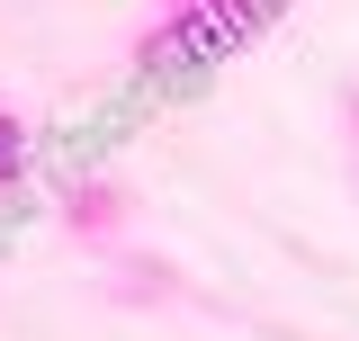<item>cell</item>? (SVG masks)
Returning a JSON list of instances; mask_svg holds the SVG:
<instances>
[{
    "mask_svg": "<svg viewBox=\"0 0 359 341\" xmlns=\"http://www.w3.org/2000/svg\"><path fill=\"white\" fill-rule=\"evenodd\" d=\"M269 18H278V0H162V18L144 27V72H162V81L207 72L224 54H243Z\"/></svg>",
    "mask_w": 359,
    "mask_h": 341,
    "instance_id": "6da1fadb",
    "label": "cell"
},
{
    "mask_svg": "<svg viewBox=\"0 0 359 341\" xmlns=\"http://www.w3.org/2000/svg\"><path fill=\"white\" fill-rule=\"evenodd\" d=\"M63 215H72V234H108V225H117V189H108V180H81V189L63 198Z\"/></svg>",
    "mask_w": 359,
    "mask_h": 341,
    "instance_id": "7a4b0ae2",
    "label": "cell"
},
{
    "mask_svg": "<svg viewBox=\"0 0 359 341\" xmlns=\"http://www.w3.org/2000/svg\"><path fill=\"white\" fill-rule=\"evenodd\" d=\"M18 170H27V126L0 108V189H18Z\"/></svg>",
    "mask_w": 359,
    "mask_h": 341,
    "instance_id": "3957f363",
    "label": "cell"
}]
</instances>
